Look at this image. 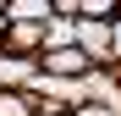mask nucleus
Returning a JSON list of instances; mask_svg holds the SVG:
<instances>
[{"label": "nucleus", "mask_w": 121, "mask_h": 116, "mask_svg": "<svg viewBox=\"0 0 121 116\" xmlns=\"http://www.w3.org/2000/svg\"><path fill=\"white\" fill-rule=\"evenodd\" d=\"M94 66H88V55L77 50V44H50L44 55H39V77H88Z\"/></svg>", "instance_id": "nucleus-1"}, {"label": "nucleus", "mask_w": 121, "mask_h": 116, "mask_svg": "<svg viewBox=\"0 0 121 116\" xmlns=\"http://www.w3.org/2000/svg\"><path fill=\"white\" fill-rule=\"evenodd\" d=\"M77 50L88 55L94 72H110V22H77Z\"/></svg>", "instance_id": "nucleus-2"}, {"label": "nucleus", "mask_w": 121, "mask_h": 116, "mask_svg": "<svg viewBox=\"0 0 121 116\" xmlns=\"http://www.w3.org/2000/svg\"><path fill=\"white\" fill-rule=\"evenodd\" d=\"M0 116H39V94H28V88H0Z\"/></svg>", "instance_id": "nucleus-4"}, {"label": "nucleus", "mask_w": 121, "mask_h": 116, "mask_svg": "<svg viewBox=\"0 0 121 116\" xmlns=\"http://www.w3.org/2000/svg\"><path fill=\"white\" fill-rule=\"evenodd\" d=\"M66 116H121V111H110V105H88V100H83V105H72Z\"/></svg>", "instance_id": "nucleus-6"}, {"label": "nucleus", "mask_w": 121, "mask_h": 116, "mask_svg": "<svg viewBox=\"0 0 121 116\" xmlns=\"http://www.w3.org/2000/svg\"><path fill=\"white\" fill-rule=\"evenodd\" d=\"M110 72H121V17L110 22Z\"/></svg>", "instance_id": "nucleus-5"}, {"label": "nucleus", "mask_w": 121, "mask_h": 116, "mask_svg": "<svg viewBox=\"0 0 121 116\" xmlns=\"http://www.w3.org/2000/svg\"><path fill=\"white\" fill-rule=\"evenodd\" d=\"M0 33H6V22H0Z\"/></svg>", "instance_id": "nucleus-7"}, {"label": "nucleus", "mask_w": 121, "mask_h": 116, "mask_svg": "<svg viewBox=\"0 0 121 116\" xmlns=\"http://www.w3.org/2000/svg\"><path fill=\"white\" fill-rule=\"evenodd\" d=\"M39 77V55L28 61V55H6L0 50V88H28Z\"/></svg>", "instance_id": "nucleus-3"}]
</instances>
